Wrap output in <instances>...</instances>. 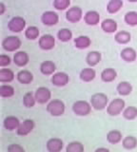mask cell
Segmentation results:
<instances>
[{"label":"cell","instance_id":"obj_1","mask_svg":"<svg viewBox=\"0 0 137 152\" xmlns=\"http://www.w3.org/2000/svg\"><path fill=\"white\" fill-rule=\"evenodd\" d=\"M92 107L95 109V110H103L104 108H106L108 103V96L103 92L94 93L92 95L91 100H89Z\"/></svg>","mask_w":137,"mask_h":152},{"label":"cell","instance_id":"obj_2","mask_svg":"<svg viewBox=\"0 0 137 152\" xmlns=\"http://www.w3.org/2000/svg\"><path fill=\"white\" fill-rule=\"evenodd\" d=\"M47 111H48L51 116L59 117L63 115L65 112V104L63 101L59 99H53L49 102L47 106Z\"/></svg>","mask_w":137,"mask_h":152},{"label":"cell","instance_id":"obj_3","mask_svg":"<svg viewBox=\"0 0 137 152\" xmlns=\"http://www.w3.org/2000/svg\"><path fill=\"white\" fill-rule=\"evenodd\" d=\"M22 45V41L19 37L11 35L4 38L2 41V48L8 52H13L20 49Z\"/></svg>","mask_w":137,"mask_h":152},{"label":"cell","instance_id":"obj_4","mask_svg":"<svg viewBox=\"0 0 137 152\" xmlns=\"http://www.w3.org/2000/svg\"><path fill=\"white\" fill-rule=\"evenodd\" d=\"M92 104L84 100L74 102L73 104V111L77 116H87L92 111Z\"/></svg>","mask_w":137,"mask_h":152},{"label":"cell","instance_id":"obj_5","mask_svg":"<svg viewBox=\"0 0 137 152\" xmlns=\"http://www.w3.org/2000/svg\"><path fill=\"white\" fill-rule=\"evenodd\" d=\"M125 109V101L121 98H115L108 104L107 107V112L111 116H117L121 114Z\"/></svg>","mask_w":137,"mask_h":152},{"label":"cell","instance_id":"obj_6","mask_svg":"<svg viewBox=\"0 0 137 152\" xmlns=\"http://www.w3.org/2000/svg\"><path fill=\"white\" fill-rule=\"evenodd\" d=\"M26 27L25 19L21 16L12 17L8 23V28L12 32H21Z\"/></svg>","mask_w":137,"mask_h":152},{"label":"cell","instance_id":"obj_7","mask_svg":"<svg viewBox=\"0 0 137 152\" xmlns=\"http://www.w3.org/2000/svg\"><path fill=\"white\" fill-rule=\"evenodd\" d=\"M83 17V11L78 6H73L70 8L66 12V19L70 23H77Z\"/></svg>","mask_w":137,"mask_h":152},{"label":"cell","instance_id":"obj_8","mask_svg":"<svg viewBox=\"0 0 137 152\" xmlns=\"http://www.w3.org/2000/svg\"><path fill=\"white\" fill-rule=\"evenodd\" d=\"M34 96H35L37 103L43 104L50 102V100L51 98V92L48 88L40 87L35 90Z\"/></svg>","mask_w":137,"mask_h":152},{"label":"cell","instance_id":"obj_9","mask_svg":"<svg viewBox=\"0 0 137 152\" xmlns=\"http://www.w3.org/2000/svg\"><path fill=\"white\" fill-rule=\"evenodd\" d=\"M34 126H35V124L32 119H26L25 121L20 123L19 126H18V128L16 129V133L18 136H22V137L27 136L34 130Z\"/></svg>","mask_w":137,"mask_h":152},{"label":"cell","instance_id":"obj_10","mask_svg":"<svg viewBox=\"0 0 137 152\" xmlns=\"http://www.w3.org/2000/svg\"><path fill=\"white\" fill-rule=\"evenodd\" d=\"M59 21V16L55 12L53 11H47L43 12L41 15V22L44 24L45 26L51 27L54 26L58 23Z\"/></svg>","mask_w":137,"mask_h":152},{"label":"cell","instance_id":"obj_11","mask_svg":"<svg viewBox=\"0 0 137 152\" xmlns=\"http://www.w3.org/2000/svg\"><path fill=\"white\" fill-rule=\"evenodd\" d=\"M38 46L43 50H51L55 46V38L51 34H44L39 38Z\"/></svg>","mask_w":137,"mask_h":152},{"label":"cell","instance_id":"obj_12","mask_svg":"<svg viewBox=\"0 0 137 152\" xmlns=\"http://www.w3.org/2000/svg\"><path fill=\"white\" fill-rule=\"evenodd\" d=\"M70 81V77L69 75L63 72V71H59V72L54 73L53 76H51V84L55 87H65L66 85L69 84Z\"/></svg>","mask_w":137,"mask_h":152},{"label":"cell","instance_id":"obj_13","mask_svg":"<svg viewBox=\"0 0 137 152\" xmlns=\"http://www.w3.org/2000/svg\"><path fill=\"white\" fill-rule=\"evenodd\" d=\"M64 142L60 138H51V139L47 142L46 147L47 150L49 152H60L63 149Z\"/></svg>","mask_w":137,"mask_h":152},{"label":"cell","instance_id":"obj_14","mask_svg":"<svg viewBox=\"0 0 137 152\" xmlns=\"http://www.w3.org/2000/svg\"><path fill=\"white\" fill-rule=\"evenodd\" d=\"M30 62V56L26 51H17L13 55V63H15L17 66H25L29 64Z\"/></svg>","mask_w":137,"mask_h":152},{"label":"cell","instance_id":"obj_15","mask_svg":"<svg viewBox=\"0 0 137 152\" xmlns=\"http://www.w3.org/2000/svg\"><path fill=\"white\" fill-rule=\"evenodd\" d=\"M120 57L122 58V60H124L127 63H132L137 58V52L134 49H132L130 47H127L121 50Z\"/></svg>","mask_w":137,"mask_h":152},{"label":"cell","instance_id":"obj_16","mask_svg":"<svg viewBox=\"0 0 137 152\" xmlns=\"http://www.w3.org/2000/svg\"><path fill=\"white\" fill-rule=\"evenodd\" d=\"M84 22L89 26H96L100 22V14L96 11H89L84 15Z\"/></svg>","mask_w":137,"mask_h":152},{"label":"cell","instance_id":"obj_17","mask_svg":"<svg viewBox=\"0 0 137 152\" xmlns=\"http://www.w3.org/2000/svg\"><path fill=\"white\" fill-rule=\"evenodd\" d=\"M17 81L22 85H29L34 80V75L28 69H22L16 74Z\"/></svg>","mask_w":137,"mask_h":152},{"label":"cell","instance_id":"obj_18","mask_svg":"<svg viewBox=\"0 0 137 152\" xmlns=\"http://www.w3.org/2000/svg\"><path fill=\"white\" fill-rule=\"evenodd\" d=\"M55 70H56V66L53 61L47 60V61L42 62L40 64V71L43 75H46V76L53 75Z\"/></svg>","mask_w":137,"mask_h":152},{"label":"cell","instance_id":"obj_19","mask_svg":"<svg viewBox=\"0 0 137 152\" xmlns=\"http://www.w3.org/2000/svg\"><path fill=\"white\" fill-rule=\"evenodd\" d=\"M3 125L5 129L9 130V131H12V130H15L18 128L20 125V122L18 120V118L15 116H8L5 118V120L3 122Z\"/></svg>","mask_w":137,"mask_h":152},{"label":"cell","instance_id":"obj_20","mask_svg":"<svg viewBox=\"0 0 137 152\" xmlns=\"http://www.w3.org/2000/svg\"><path fill=\"white\" fill-rule=\"evenodd\" d=\"M117 22L111 18L104 19L101 23V28L107 33H113L117 31Z\"/></svg>","mask_w":137,"mask_h":152},{"label":"cell","instance_id":"obj_21","mask_svg":"<svg viewBox=\"0 0 137 152\" xmlns=\"http://www.w3.org/2000/svg\"><path fill=\"white\" fill-rule=\"evenodd\" d=\"M102 58V55H101V52H99L97 50H92V51H89V53L86 56V62L87 64L92 68V66L98 65L100 63Z\"/></svg>","mask_w":137,"mask_h":152},{"label":"cell","instance_id":"obj_22","mask_svg":"<svg viewBox=\"0 0 137 152\" xmlns=\"http://www.w3.org/2000/svg\"><path fill=\"white\" fill-rule=\"evenodd\" d=\"M92 45L91 38L87 35H80L74 39V46L78 50H85Z\"/></svg>","mask_w":137,"mask_h":152},{"label":"cell","instance_id":"obj_23","mask_svg":"<svg viewBox=\"0 0 137 152\" xmlns=\"http://www.w3.org/2000/svg\"><path fill=\"white\" fill-rule=\"evenodd\" d=\"M95 76H96L95 70L92 69L91 66H89V68L83 69L81 71H80V74H79L80 79H81L83 82H86V83L92 82V81L95 78Z\"/></svg>","mask_w":137,"mask_h":152},{"label":"cell","instance_id":"obj_24","mask_svg":"<svg viewBox=\"0 0 137 152\" xmlns=\"http://www.w3.org/2000/svg\"><path fill=\"white\" fill-rule=\"evenodd\" d=\"M117 77V72L114 69L108 68L101 72V80L105 83H111L114 81Z\"/></svg>","mask_w":137,"mask_h":152},{"label":"cell","instance_id":"obj_25","mask_svg":"<svg viewBox=\"0 0 137 152\" xmlns=\"http://www.w3.org/2000/svg\"><path fill=\"white\" fill-rule=\"evenodd\" d=\"M116 90L118 94L121 95V96H127L132 91V86L127 81H122L117 85Z\"/></svg>","mask_w":137,"mask_h":152},{"label":"cell","instance_id":"obj_26","mask_svg":"<svg viewBox=\"0 0 137 152\" xmlns=\"http://www.w3.org/2000/svg\"><path fill=\"white\" fill-rule=\"evenodd\" d=\"M114 40L120 45H126L127 43L130 42L131 35H130V33L127 31H120L115 33Z\"/></svg>","mask_w":137,"mask_h":152},{"label":"cell","instance_id":"obj_27","mask_svg":"<svg viewBox=\"0 0 137 152\" xmlns=\"http://www.w3.org/2000/svg\"><path fill=\"white\" fill-rule=\"evenodd\" d=\"M15 72L11 69H0V82L2 84L11 83L15 79Z\"/></svg>","mask_w":137,"mask_h":152},{"label":"cell","instance_id":"obj_28","mask_svg":"<svg viewBox=\"0 0 137 152\" xmlns=\"http://www.w3.org/2000/svg\"><path fill=\"white\" fill-rule=\"evenodd\" d=\"M122 133L120 130L113 129L107 134V140L111 145H117L122 141Z\"/></svg>","mask_w":137,"mask_h":152},{"label":"cell","instance_id":"obj_29","mask_svg":"<svg viewBox=\"0 0 137 152\" xmlns=\"http://www.w3.org/2000/svg\"><path fill=\"white\" fill-rule=\"evenodd\" d=\"M123 7V0H110L107 5V11L108 13L114 14L118 12Z\"/></svg>","mask_w":137,"mask_h":152},{"label":"cell","instance_id":"obj_30","mask_svg":"<svg viewBox=\"0 0 137 152\" xmlns=\"http://www.w3.org/2000/svg\"><path fill=\"white\" fill-rule=\"evenodd\" d=\"M122 145L125 149H127V150L134 149L137 146V139L134 136H131V135L127 136L122 140Z\"/></svg>","mask_w":137,"mask_h":152},{"label":"cell","instance_id":"obj_31","mask_svg":"<svg viewBox=\"0 0 137 152\" xmlns=\"http://www.w3.org/2000/svg\"><path fill=\"white\" fill-rule=\"evenodd\" d=\"M15 95V88L11 85L0 86V96L2 98H11Z\"/></svg>","mask_w":137,"mask_h":152},{"label":"cell","instance_id":"obj_32","mask_svg":"<svg viewBox=\"0 0 137 152\" xmlns=\"http://www.w3.org/2000/svg\"><path fill=\"white\" fill-rule=\"evenodd\" d=\"M39 28L35 26H30L25 31V37L28 40H35L39 37Z\"/></svg>","mask_w":137,"mask_h":152},{"label":"cell","instance_id":"obj_33","mask_svg":"<svg viewBox=\"0 0 137 152\" xmlns=\"http://www.w3.org/2000/svg\"><path fill=\"white\" fill-rule=\"evenodd\" d=\"M57 38L61 42H69L73 38V32L70 28H60L57 32Z\"/></svg>","mask_w":137,"mask_h":152},{"label":"cell","instance_id":"obj_34","mask_svg":"<svg viewBox=\"0 0 137 152\" xmlns=\"http://www.w3.org/2000/svg\"><path fill=\"white\" fill-rule=\"evenodd\" d=\"M35 103H36V99L34 93L32 91L25 93V95L23 96V104H24V107L28 108H32L34 107Z\"/></svg>","mask_w":137,"mask_h":152},{"label":"cell","instance_id":"obj_35","mask_svg":"<svg viewBox=\"0 0 137 152\" xmlns=\"http://www.w3.org/2000/svg\"><path fill=\"white\" fill-rule=\"evenodd\" d=\"M124 21L127 25L130 27L137 26V12L130 11L127 12L124 16Z\"/></svg>","mask_w":137,"mask_h":152},{"label":"cell","instance_id":"obj_36","mask_svg":"<svg viewBox=\"0 0 137 152\" xmlns=\"http://www.w3.org/2000/svg\"><path fill=\"white\" fill-rule=\"evenodd\" d=\"M123 117H124L126 120L132 121L134 120L135 118H137V107L133 106H130L124 109L123 111Z\"/></svg>","mask_w":137,"mask_h":152},{"label":"cell","instance_id":"obj_37","mask_svg":"<svg viewBox=\"0 0 137 152\" xmlns=\"http://www.w3.org/2000/svg\"><path fill=\"white\" fill-rule=\"evenodd\" d=\"M84 145L78 141L70 142L66 147V152H84Z\"/></svg>","mask_w":137,"mask_h":152},{"label":"cell","instance_id":"obj_38","mask_svg":"<svg viewBox=\"0 0 137 152\" xmlns=\"http://www.w3.org/2000/svg\"><path fill=\"white\" fill-rule=\"evenodd\" d=\"M53 8L58 11L67 10L70 5V0H53Z\"/></svg>","mask_w":137,"mask_h":152},{"label":"cell","instance_id":"obj_39","mask_svg":"<svg viewBox=\"0 0 137 152\" xmlns=\"http://www.w3.org/2000/svg\"><path fill=\"white\" fill-rule=\"evenodd\" d=\"M11 63H12V59L9 55H7V54L0 55V66L5 68L7 66H10Z\"/></svg>","mask_w":137,"mask_h":152},{"label":"cell","instance_id":"obj_40","mask_svg":"<svg viewBox=\"0 0 137 152\" xmlns=\"http://www.w3.org/2000/svg\"><path fill=\"white\" fill-rule=\"evenodd\" d=\"M8 152H25L24 147L18 144H12L8 146Z\"/></svg>","mask_w":137,"mask_h":152},{"label":"cell","instance_id":"obj_41","mask_svg":"<svg viewBox=\"0 0 137 152\" xmlns=\"http://www.w3.org/2000/svg\"><path fill=\"white\" fill-rule=\"evenodd\" d=\"M6 12V6L3 2L0 3V15H3Z\"/></svg>","mask_w":137,"mask_h":152},{"label":"cell","instance_id":"obj_42","mask_svg":"<svg viewBox=\"0 0 137 152\" xmlns=\"http://www.w3.org/2000/svg\"><path fill=\"white\" fill-rule=\"evenodd\" d=\"M94 152H110V150H108V148H106V147H98L97 149H95Z\"/></svg>","mask_w":137,"mask_h":152},{"label":"cell","instance_id":"obj_43","mask_svg":"<svg viewBox=\"0 0 137 152\" xmlns=\"http://www.w3.org/2000/svg\"><path fill=\"white\" fill-rule=\"evenodd\" d=\"M129 2H130V3H136L137 2V0H127Z\"/></svg>","mask_w":137,"mask_h":152}]
</instances>
